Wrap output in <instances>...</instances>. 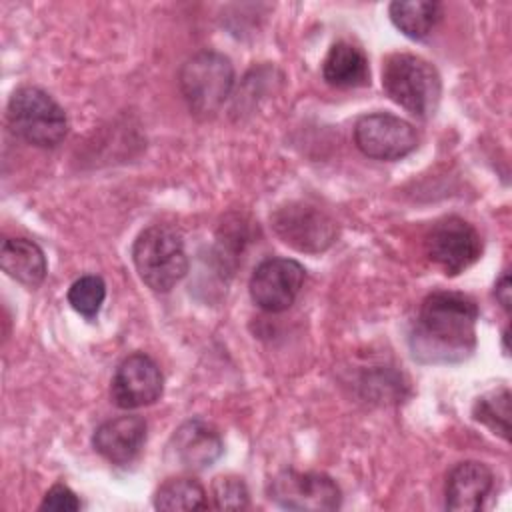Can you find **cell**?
<instances>
[{
    "label": "cell",
    "instance_id": "cell-13",
    "mask_svg": "<svg viewBox=\"0 0 512 512\" xmlns=\"http://www.w3.org/2000/svg\"><path fill=\"white\" fill-rule=\"evenodd\" d=\"M146 442V422L140 416H118L102 422L94 436V450L112 464H130Z\"/></svg>",
    "mask_w": 512,
    "mask_h": 512
},
{
    "label": "cell",
    "instance_id": "cell-5",
    "mask_svg": "<svg viewBox=\"0 0 512 512\" xmlns=\"http://www.w3.org/2000/svg\"><path fill=\"white\" fill-rule=\"evenodd\" d=\"M178 84L194 114L212 116L226 102L234 86L232 62L214 50L196 52L182 64Z\"/></svg>",
    "mask_w": 512,
    "mask_h": 512
},
{
    "label": "cell",
    "instance_id": "cell-16",
    "mask_svg": "<svg viewBox=\"0 0 512 512\" xmlns=\"http://www.w3.org/2000/svg\"><path fill=\"white\" fill-rule=\"evenodd\" d=\"M322 76L330 86L336 88L364 86L370 76L366 54L358 46L340 40L330 46L322 62Z\"/></svg>",
    "mask_w": 512,
    "mask_h": 512
},
{
    "label": "cell",
    "instance_id": "cell-11",
    "mask_svg": "<svg viewBox=\"0 0 512 512\" xmlns=\"http://www.w3.org/2000/svg\"><path fill=\"white\" fill-rule=\"evenodd\" d=\"M162 386L164 378L158 364L148 354L136 352L118 364L110 394L118 408L134 410L154 404L162 394Z\"/></svg>",
    "mask_w": 512,
    "mask_h": 512
},
{
    "label": "cell",
    "instance_id": "cell-3",
    "mask_svg": "<svg viewBox=\"0 0 512 512\" xmlns=\"http://www.w3.org/2000/svg\"><path fill=\"white\" fill-rule=\"evenodd\" d=\"M132 260L142 282L154 292L172 290L188 272L182 234L168 224H154L140 232Z\"/></svg>",
    "mask_w": 512,
    "mask_h": 512
},
{
    "label": "cell",
    "instance_id": "cell-7",
    "mask_svg": "<svg viewBox=\"0 0 512 512\" xmlns=\"http://www.w3.org/2000/svg\"><path fill=\"white\" fill-rule=\"evenodd\" d=\"M272 228L282 242L310 254L330 248L338 236L336 222L326 212L302 202L278 208L272 214Z\"/></svg>",
    "mask_w": 512,
    "mask_h": 512
},
{
    "label": "cell",
    "instance_id": "cell-2",
    "mask_svg": "<svg viewBox=\"0 0 512 512\" xmlns=\"http://www.w3.org/2000/svg\"><path fill=\"white\" fill-rule=\"evenodd\" d=\"M382 88L396 104L418 118L432 116L442 96L438 70L414 54H392L384 60Z\"/></svg>",
    "mask_w": 512,
    "mask_h": 512
},
{
    "label": "cell",
    "instance_id": "cell-20",
    "mask_svg": "<svg viewBox=\"0 0 512 512\" xmlns=\"http://www.w3.org/2000/svg\"><path fill=\"white\" fill-rule=\"evenodd\" d=\"M106 298V284L96 274L80 276L68 290V302L70 306L82 314L84 318L98 316L102 302Z\"/></svg>",
    "mask_w": 512,
    "mask_h": 512
},
{
    "label": "cell",
    "instance_id": "cell-14",
    "mask_svg": "<svg viewBox=\"0 0 512 512\" xmlns=\"http://www.w3.org/2000/svg\"><path fill=\"white\" fill-rule=\"evenodd\" d=\"M492 470L476 460L456 464L446 478V508L456 512H476L492 492Z\"/></svg>",
    "mask_w": 512,
    "mask_h": 512
},
{
    "label": "cell",
    "instance_id": "cell-23",
    "mask_svg": "<svg viewBox=\"0 0 512 512\" xmlns=\"http://www.w3.org/2000/svg\"><path fill=\"white\" fill-rule=\"evenodd\" d=\"M494 296H496V300L500 302V306L508 312V310H510V276H508V274H504V276L496 282Z\"/></svg>",
    "mask_w": 512,
    "mask_h": 512
},
{
    "label": "cell",
    "instance_id": "cell-8",
    "mask_svg": "<svg viewBox=\"0 0 512 512\" xmlns=\"http://www.w3.org/2000/svg\"><path fill=\"white\" fill-rule=\"evenodd\" d=\"M270 500L288 510L326 512L340 508L342 492L338 484L322 472L284 470L270 482Z\"/></svg>",
    "mask_w": 512,
    "mask_h": 512
},
{
    "label": "cell",
    "instance_id": "cell-9",
    "mask_svg": "<svg viewBox=\"0 0 512 512\" xmlns=\"http://www.w3.org/2000/svg\"><path fill=\"white\" fill-rule=\"evenodd\" d=\"M358 150L374 160H398L418 146V134L410 122L388 112L362 116L354 126Z\"/></svg>",
    "mask_w": 512,
    "mask_h": 512
},
{
    "label": "cell",
    "instance_id": "cell-4",
    "mask_svg": "<svg viewBox=\"0 0 512 512\" xmlns=\"http://www.w3.org/2000/svg\"><path fill=\"white\" fill-rule=\"evenodd\" d=\"M8 122L14 134L38 148L58 146L68 132L62 106L42 88L20 86L8 100Z\"/></svg>",
    "mask_w": 512,
    "mask_h": 512
},
{
    "label": "cell",
    "instance_id": "cell-6",
    "mask_svg": "<svg viewBox=\"0 0 512 512\" xmlns=\"http://www.w3.org/2000/svg\"><path fill=\"white\" fill-rule=\"evenodd\" d=\"M426 254L444 274L456 276L480 258L482 240L470 222L458 216H448L436 222L428 232Z\"/></svg>",
    "mask_w": 512,
    "mask_h": 512
},
{
    "label": "cell",
    "instance_id": "cell-12",
    "mask_svg": "<svg viewBox=\"0 0 512 512\" xmlns=\"http://www.w3.org/2000/svg\"><path fill=\"white\" fill-rule=\"evenodd\" d=\"M168 450L174 462H178L182 468L204 470L220 458L224 444L220 432L212 424L194 418L176 428Z\"/></svg>",
    "mask_w": 512,
    "mask_h": 512
},
{
    "label": "cell",
    "instance_id": "cell-18",
    "mask_svg": "<svg viewBox=\"0 0 512 512\" xmlns=\"http://www.w3.org/2000/svg\"><path fill=\"white\" fill-rule=\"evenodd\" d=\"M158 510H206V490L194 478H170L154 494Z\"/></svg>",
    "mask_w": 512,
    "mask_h": 512
},
{
    "label": "cell",
    "instance_id": "cell-19",
    "mask_svg": "<svg viewBox=\"0 0 512 512\" xmlns=\"http://www.w3.org/2000/svg\"><path fill=\"white\" fill-rule=\"evenodd\" d=\"M474 420L488 426L494 434L508 440L510 432V392L508 388H500L480 396L472 408Z\"/></svg>",
    "mask_w": 512,
    "mask_h": 512
},
{
    "label": "cell",
    "instance_id": "cell-15",
    "mask_svg": "<svg viewBox=\"0 0 512 512\" xmlns=\"http://www.w3.org/2000/svg\"><path fill=\"white\" fill-rule=\"evenodd\" d=\"M0 266L16 282L36 288L46 278V258L42 248L28 238H8L0 248Z\"/></svg>",
    "mask_w": 512,
    "mask_h": 512
},
{
    "label": "cell",
    "instance_id": "cell-22",
    "mask_svg": "<svg viewBox=\"0 0 512 512\" xmlns=\"http://www.w3.org/2000/svg\"><path fill=\"white\" fill-rule=\"evenodd\" d=\"M80 500L78 496L64 484H54L42 504H40V510H58V512H74V510H80Z\"/></svg>",
    "mask_w": 512,
    "mask_h": 512
},
{
    "label": "cell",
    "instance_id": "cell-21",
    "mask_svg": "<svg viewBox=\"0 0 512 512\" xmlns=\"http://www.w3.org/2000/svg\"><path fill=\"white\" fill-rule=\"evenodd\" d=\"M248 488L242 478L220 476L212 484L214 506L220 510H242L248 508Z\"/></svg>",
    "mask_w": 512,
    "mask_h": 512
},
{
    "label": "cell",
    "instance_id": "cell-10",
    "mask_svg": "<svg viewBox=\"0 0 512 512\" xmlns=\"http://www.w3.org/2000/svg\"><path fill=\"white\" fill-rule=\"evenodd\" d=\"M306 272L292 258H266L250 278V296L266 312H284L298 298Z\"/></svg>",
    "mask_w": 512,
    "mask_h": 512
},
{
    "label": "cell",
    "instance_id": "cell-1",
    "mask_svg": "<svg viewBox=\"0 0 512 512\" xmlns=\"http://www.w3.org/2000/svg\"><path fill=\"white\" fill-rule=\"evenodd\" d=\"M478 306L460 292L436 290L418 310L412 332L414 358L422 362H460L476 348Z\"/></svg>",
    "mask_w": 512,
    "mask_h": 512
},
{
    "label": "cell",
    "instance_id": "cell-17",
    "mask_svg": "<svg viewBox=\"0 0 512 512\" xmlns=\"http://www.w3.org/2000/svg\"><path fill=\"white\" fill-rule=\"evenodd\" d=\"M442 18V6L430 0H408L390 4L392 24L408 38L428 36Z\"/></svg>",
    "mask_w": 512,
    "mask_h": 512
}]
</instances>
